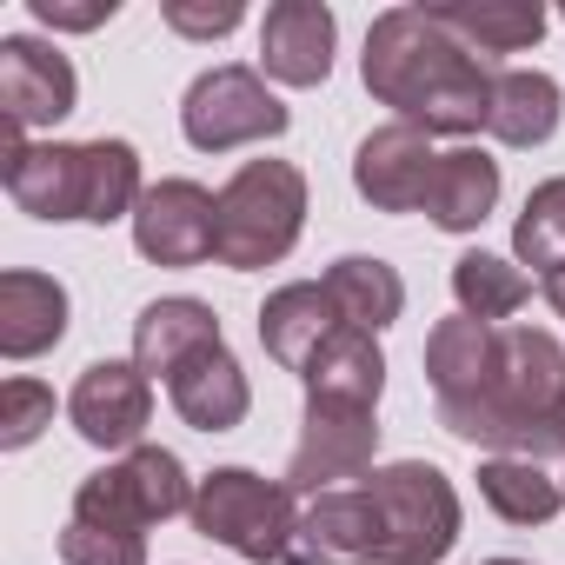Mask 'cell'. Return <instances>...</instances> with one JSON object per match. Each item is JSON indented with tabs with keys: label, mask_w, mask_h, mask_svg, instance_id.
<instances>
[{
	"label": "cell",
	"mask_w": 565,
	"mask_h": 565,
	"mask_svg": "<svg viewBox=\"0 0 565 565\" xmlns=\"http://www.w3.org/2000/svg\"><path fill=\"white\" fill-rule=\"evenodd\" d=\"M373 452H380V419L373 413H360V406H307L287 486L294 492H333V479L373 472Z\"/></svg>",
	"instance_id": "4fadbf2b"
},
{
	"label": "cell",
	"mask_w": 565,
	"mask_h": 565,
	"mask_svg": "<svg viewBox=\"0 0 565 565\" xmlns=\"http://www.w3.org/2000/svg\"><path fill=\"white\" fill-rule=\"evenodd\" d=\"M558 446H565V406H558Z\"/></svg>",
	"instance_id": "d6a6232c"
},
{
	"label": "cell",
	"mask_w": 565,
	"mask_h": 565,
	"mask_svg": "<svg viewBox=\"0 0 565 565\" xmlns=\"http://www.w3.org/2000/svg\"><path fill=\"white\" fill-rule=\"evenodd\" d=\"M67 340V287L54 273H0V353L8 360H41L47 347Z\"/></svg>",
	"instance_id": "e0dca14e"
},
{
	"label": "cell",
	"mask_w": 565,
	"mask_h": 565,
	"mask_svg": "<svg viewBox=\"0 0 565 565\" xmlns=\"http://www.w3.org/2000/svg\"><path fill=\"white\" fill-rule=\"evenodd\" d=\"M300 492L287 479H259L246 466H220L193 486V532L239 552L246 565H294L300 545Z\"/></svg>",
	"instance_id": "277c9868"
},
{
	"label": "cell",
	"mask_w": 565,
	"mask_h": 565,
	"mask_svg": "<svg viewBox=\"0 0 565 565\" xmlns=\"http://www.w3.org/2000/svg\"><path fill=\"white\" fill-rule=\"evenodd\" d=\"M512 253H519V266H539L545 279L565 266V180H545L525 193V213L512 226Z\"/></svg>",
	"instance_id": "4316f807"
},
{
	"label": "cell",
	"mask_w": 565,
	"mask_h": 565,
	"mask_svg": "<svg viewBox=\"0 0 565 565\" xmlns=\"http://www.w3.org/2000/svg\"><path fill=\"white\" fill-rule=\"evenodd\" d=\"M28 8H34V21H41V28L87 34V28H100V21H114V14H120V0H28Z\"/></svg>",
	"instance_id": "4dcf8cb0"
},
{
	"label": "cell",
	"mask_w": 565,
	"mask_h": 565,
	"mask_svg": "<svg viewBox=\"0 0 565 565\" xmlns=\"http://www.w3.org/2000/svg\"><path fill=\"white\" fill-rule=\"evenodd\" d=\"M173 512H193V486L167 446H134L120 466L87 472L74 492V519L100 525V532H140L147 539V525H160Z\"/></svg>",
	"instance_id": "52a82bcc"
},
{
	"label": "cell",
	"mask_w": 565,
	"mask_h": 565,
	"mask_svg": "<svg viewBox=\"0 0 565 565\" xmlns=\"http://www.w3.org/2000/svg\"><path fill=\"white\" fill-rule=\"evenodd\" d=\"M565 406V347L539 327H505L499 340V386L486 413L466 426V446H492L499 459H552Z\"/></svg>",
	"instance_id": "3957f363"
},
{
	"label": "cell",
	"mask_w": 565,
	"mask_h": 565,
	"mask_svg": "<svg viewBox=\"0 0 565 565\" xmlns=\"http://www.w3.org/2000/svg\"><path fill=\"white\" fill-rule=\"evenodd\" d=\"M47 426H54V393L41 380H8V386H0V446H8V452L34 446Z\"/></svg>",
	"instance_id": "83f0119b"
},
{
	"label": "cell",
	"mask_w": 565,
	"mask_h": 565,
	"mask_svg": "<svg viewBox=\"0 0 565 565\" xmlns=\"http://www.w3.org/2000/svg\"><path fill=\"white\" fill-rule=\"evenodd\" d=\"M333 41H340L333 8H320V0H279L259 21V67L279 87H320L333 74Z\"/></svg>",
	"instance_id": "9a60e30c"
},
{
	"label": "cell",
	"mask_w": 565,
	"mask_h": 565,
	"mask_svg": "<svg viewBox=\"0 0 565 565\" xmlns=\"http://www.w3.org/2000/svg\"><path fill=\"white\" fill-rule=\"evenodd\" d=\"M558 114H565L558 81H552V74H532V67H512V74H499V87H492V120H486V134H492L499 147H545V140L558 134Z\"/></svg>",
	"instance_id": "603a6c76"
},
{
	"label": "cell",
	"mask_w": 565,
	"mask_h": 565,
	"mask_svg": "<svg viewBox=\"0 0 565 565\" xmlns=\"http://www.w3.org/2000/svg\"><path fill=\"white\" fill-rule=\"evenodd\" d=\"M492 206H499V160L479 153V147L439 153V173H433V193H426V220L446 226V233H472V226H486Z\"/></svg>",
	"instance_id": "7402d4cb"
},
{
	"label": "cell",
	"mask_w": 565,
	"mask_h": 565,
	"mask_svg": "<svg viewBox=\"0 0 565 565\" xmlns=\"http://www.w3.org/2000/svg\"><path fill=\"white\" fill-rule=\"evenodd\" d=\"M160 14H167V28L186 34V41H220V34H233V28L246 21L239 0H167Z\"/></svg>",
	"instance_id": "f546056e"
},
{
	"label": "cell",
	"mask_w": 565,
	"mask_h": 565,
	"mask_svg": "<svg viewBox=\"0 0 565 565\" xmlns=\"http://www.w3.org/2000/svg\"><path fill=\"white\" fill-rule=\"evenodd\" d=\"M307 226V173L294 160H246L220 186V246L213 259L233 273L279 266Z\"/></svg>",
	"instance_id": "5b68a950"
},
{
	"label": "cell",
	"mask_w": 565,
	"mask_h": 565,
	"mask_svg": "<svg viewBox=\"0 0 565 565\" xmlns=\"http://www.w3.org/2000/svg\"><path fill=\"white\" fill-rule=\"evenodd\" d=\"M134 246L153 266H200L220 246V193L200 180H160L134 206Z\"/></svg>",
	"instance_id": "9c48e42d"
},
{
	"label": "cell",
	"mask_w": 565,
	"mask_h": 565,
	"mask_svg": "<svg viewBox=\"0 0 565 565\" xmlns=\"http://www.w3.org/2000/svg\"><path fill=\"white\" fill-rule=\"evenodd\" d=\"M452 294H459V313L466 320L499 327V320H512L532 300V279H525V266H512L499 253H459L452 259Z\"/></svg>",
	"instance_id": "d4e9b609"
},
{
	"label": "cell",
	"mask_w": 565,
	"mask_h": 565,
	"mask_svg": "<svg viewBox=\"0 0 565 565\" xmlns=\"http://www.w3.org/2000/svg\"><path fill=\"white\" fill-rule=\"evenodd\" d=\"M67 419L87 446H107V452L127 446L134 452L147 419H153V380L134 360H94L67 393Z\"/></svg>",
	"instance_id": "8fae6325"
},
{
	"label": "cell",
	"mask_w": 565,
	"mask_h": 565,
	"mask_svg": "<svg viewBox=\"0 0 565 565\" xmlns=\"http://www.w3.org/2000/svg\"><path fill=\"white\" fill-rule=\"evenodd\" d=\"M74 100H81V81H74V67H67L61 47L28 41V34L0 41V134H21L28 140V127L67 120Z\"/></svg>",
	"instance_id": "30bf717a"
},
{
	"label": "cell",
	"mask_w": 565,
	"mask_h": 565,
	"mask_svg": "<svg viewBox=\"0 0 565 565\" xmlns=\"http://www.w3.org/2000/svg\"><path fill=\"white\" fill-rule=\"evenodd\" d=\"M433 14L479 61L486 54H525L545 34V8H532V0H452V8H433Z\"/></svg>",
	"instance_id": "cb8c5ba5"
},
{
	"label": "cell",
	"mask_w": 565,
	"mask_h": 565,
	"mask_svg": "<svg viewBox=\"0 0 565 565\" xmlns=\"http://www.w3.org/2000/svg\"><path fill=\"white\" fill-rule=\"evenodd\" d=\"M486 565H519V558H486Z\"/></svg>",
	"instance_id": "836d02e7"
},
{
	"label": "cell",
	"mask_w": 565,
	"mask_h": 565,
	"mask_svg": "<svg viewBox=\"0 0 565 565\" xmlns=\"http://www.w3.org/2000/svg\"><path fill=\"white\" fill-rule=\"evenodd\" d=\"M360 74H366V94L419 134L466 140L492 120L499 74L459 34H446L433 8H386L366 34Z\"/></svg>",
	"instance_id": "6da1fadb"
},
{
	"label": "cell",
	"mask_w": 565,
	"mask_h": 565,
	"mask_svg": "<svg viewBox=\"0 0 565 565\" xmlns=\"http://www.w3.org/2000/svg\"><path fill=\"white\" fill-rule=\"evenodd\" d=\"M307 380V406H360L373 413L380 393H386V353H380V333H360V327H340L313 366L300 373Z\"/></svg>",
	"instance_id": "d6986e66"
},
{
	"label": "cell",
	"mask_w": 565,
	"mask_h": 565,
	"mask_svg": "<svg viewBox=\"0 0 565 565\" xmlns=\"http://www.w3.org/2000/svg\"><path fill=\"white\" fill-rule=\"evenodd\" d=\"M213 347H226L220 340V320H213V307L206 300H153V307H140V320H134V366L153 380H173L186 360H200V353H213Z\"/></svg>",
	"instance_id": "ac0fdd59"
},
{
	"label": "cell",
	"mask_w": 565,
	"mask_h": 565,
	"mask_svg": "<svg viewBox=\"0 0 565 565\" xmlns=\"http://www.w3.org/2000/svg\"><path fill=\"white\" fill-rule=\"evenodd\" d=\"M320 287H327V300L340 307V320L360 327V333H386V327L406 313V279H399L386 259H373V253L333 259Z\"/></svg>",
	"instance_id": "44dd1931"
},
{
	"label": "cell",
	"mask_w": 565,
	"mask_h": 565,
	"mask_svg": "<svg viewBox=\"0 0 565 565\" xmlns=\"http://www.w3.org/2000/svg\"><path fill=\"white\" fill-rule=\"evenodd\" d=\"M340 327H347V320H340V307L327 300L320 279H294V287H279V294L259 307V347L287 366V373H307L313 353H320Z\"/></svg>",
	"instance_id": "2e32d148"
},
{
	"label": "cell",
	"mask_w": 565,
	"mask_h": 565,
	"mask_svg": "<svg viewBox=\"0 0 565 565\" xmlns=\"http://www.w3.org/2000/svg\"><path fill=\"white\" fill-rule=\"evenodd\" d=\"M545 300H552V313H558V320H565V266H558V273H552V279H545Z\"/></svg>",
	"instance_id": "1f68e13d"
},
{
	"label": "cell",
	"mask_w": 565,
	"mask_h": 565,
	"mask_svg": "<svg viewBox=\"0 0 565 565\" xmlns=\"http://www.w3.org/2000/svg\"><path fill=\"white\" fill-rule=\"evenodd\" d=\"M0 180L8 200L34 220H134L140 206V153L127 140H81V147H28L21 134H0Z\"/></svg>",
	"instance_id": "7a4b0ae2"
},
{
	"label": "cell",
	"mask_w": 565,
	"mask_h": 565,
	"mask_svg": "<svg viewBox=\"0 0 565 565\" xmlns=\"http://www.w3.org/2000/svg\"><path fill=\"white\" fill-rule=\"evenodd\" d=\"M61 558H67V565H147V539H140V532H100V525L67 519Z\"/></svg>",
	"instance_id": "f1b7e54d"
},
{
	"label": "cell",
	"mask_w": 565,
	"mask_h": 565,
	"mask_svg": "<svg viewBox=\"0 0 565 565\" xmlns=\"http://www.w3.org/2000/svg\"><path fill=\"white\" fill-rule=\"evenodd\" d=\"M287 107L273 100V87L253 74V67H213L186 87V107H180V134L200 147V153H233V147H253V140H273L287 134Z\"/></svg>",
	"instance_id": "ba28073f"
},
{
	"label": "cell",
	"mask_w": 565,
	"mask_h": 565,
	"mask_svg": "<svg viewBox=\"0 0 565 565\" xmlns=\"http://www.w3.org/2000/svg\"><path fill=\"white\" fill-rule=\"evenodd\" d=\"M167 399H173V413H180L193 433H233V426L253 413V386H246V373H239V360H233L226 347L186 360V366L167 380Z\"/></svg>",
	"instance_id": "ffe728a7"
},
{
	"label": "cell",
	"mask_w": 565,
	"mask_h": 565,
	"mask_svg": "<svg viewBox=\"0 0 565 565\" xmlns=\"http://www.w3.org/2000/svg\"><path fill=\"white\" fill-rule=\"evenodd\" d=\"M380 545H386V525H380L373 492L366 486H333V492L307 499L294 565H380Z\"/></svg>",
	"instance_id": "5bb4252c"
},
{
	"label": "cell",
	"mask_w": 565,
	"mask_h": 565,
	"mask_svg": "<svg viewBox=\"0 0 565 565\" xmlns=\"http://www.w3.org/2000/svg\"><path fill=\"white\" fill-rule=\"evenodd\" d=\"M479 499L505 519V525H545L565 505V486L545 479L539 459H486L479 466Z\"/></svg>",
	"instance_id": "484cf974"
},
{
	"label": "cell",
	"mask_w": 565,
	"mask_h": 565,
	"mask_svg": "<svg viewBox=\"0 0 565 565\" xmlns=\"http://www.w3.org/2000/svg\"><path fill=\"white\" fill-rule=\"evenodd\" d=\"M433 173H439L433 134H419V127H406V120L366 134L360 153H353V186H360V200H373L380 213H426Z\"/></svg>",
	"instance_id": "7c38bea8"
},
{
	"label": "cell",
	"mask_w": 565,
	"mask_h": 565,
	"mask_svg": "<svg viewBox=\"0 0 565 565\" xmlns=\"http://www.w3.org/2000/svg\"><path fill=\"white\" fill-rule=\"evenodd\" d=\"M380 505V525H386V545H380V565H439L452 545H459V492L439 466L426 459H399V466H380L360 479Z\"/></svg>",
	"instance_id": "8992f818"
}]
</instances>
